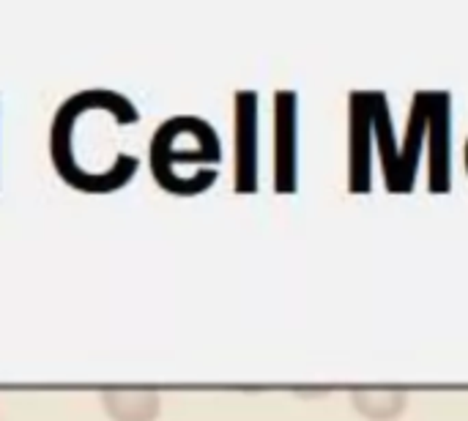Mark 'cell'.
Returning <instances> with one entry per match:
<instances>
[{"label":"cell","mask_w":468,"mask_h":421,"mask_svg":"<svg viewBox=\"0 0 468 421\" xmlns=\"http://www.w3.org/2000/svg\"><path fill=\"white\" fill-rule=\"evenodd\" d=\"M222 159L217 129L197 115H173L151 137V173L173 195L192 197L217 181Z\"/></svg>","instance_id":"obj_2"},{"label":"cell","mask_w":468,"mask_h":421,"mask_svg":"<svg viewBox=\"0 0 468 421\" xmlns=\"http://www.w3.org/2000/svg\"><path fill=\"white\" fill-rule=\"evenodd\" d=\"M140 121L134 101L112 88H85L55 110L49 153L60 178L82 192H112L137 173V156L121 142L123 126Z\"/></svg>","instance_id":"obj_1"},{"label":"cell","mask_w":468,"mask_h":421,"mask_svg":"<svg viewBox=\"0 0 468 421\" xmlns=\"http://www.w3.org/2000/svg\"><path fill=\"white\" fill-rule=\"evenodd\" d=\"M351 405L365 419L395 421L406 414L409 395L403 389H356L351 392Z\"/></svg>","instance_id":"obj_4"},{"label":"cell","mask_w":468,"mask_h":421,"mask_svg":"<svg viewBox=\"0 0 468 421\" xmlns=\"http://www.w3.org/2000/svg\"><path fill=\"white\" fill-rule=\"evenodd\" d=\"M466 167H468V140H466Z\"/></svg>","instance_id":"obj_5"},{"label":"cell","mask_w":468,"mask_h":421,"mask_svg":"<svg viewBox=\"0 0 468 421\" xmlns=\"http://www.w3.org/2000/svg\"><path fill=\"white\" fill-rule=\"evenodd\" d=\"M101 408L112 421H156L162 397L151 389H107Z\"/></svg>","instance_id":"obj_3"}]
</instances>
